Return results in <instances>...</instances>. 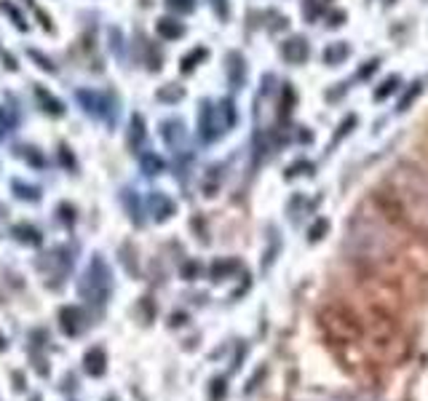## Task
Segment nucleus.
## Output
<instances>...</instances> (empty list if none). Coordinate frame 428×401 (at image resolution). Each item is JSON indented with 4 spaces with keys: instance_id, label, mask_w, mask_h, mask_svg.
I'll return each mask as SVG.
<instances>
[{
    "instance_id": "obj_10",
    "label": "nucleus",
    "mask_w": 428,
    "mask_h": 401,
    "mask_svg": "<svg viewBox=\"0 0 428 401\" xmlns=\"http://www.w3.org/2000/svg\"><path fill=\"white\" fill-rule=\"evenodd\" d=\"M30 56H32V59H38L43 70H49V72H54V70H56V67H54L51 62H49V59H46V56H43L40 51H30Z\"/></svg>"
},
{
    "instance_id": "obj_8",
    "label": "nucleus",
    "mask_w": 428,
    "mask_h": 401,
    "mask_svg": "<svg viewBox=\"0 0 428 401\" xmlns=\"http://www.w3.org/2000/svg\"><path fill=\"white\" fill-rule=\"evenodd\" d=\"M158 32L163 35V38H180L185 30H182V25H177L174 19H160V22H158Z\"/></svg>"
},
{
    "instance_id": "obj_1",
    "label": "nucleus",
    "mask_w": 428,
    "mask_h": 401,
    "mask_svg": "<svg viewBox=\"0 0 428 401\" xmlns=\"http://www.w3.org/2000/svg\"><path fill=\"white\" fill-rule=\"evenodd\" d=\"M372 206L377 209V214L386 219L388 225L399 227V230H407L410 236H417L420 233V225H417V219L413 217V212L407 209V203L401 198L396 190H391V187H377L372 190Z\"/></svg>"
},
{
    "instance_id": "obj_13",
    "label": "nucleus",
    "mask_w": 428,
    "mask_h": 401,
    "mask_svg": "<svg viewBox=\"0 0 428 401\" xmlns=\"http://www.w3.org/2000/svg\"><path fill=\"white\" fill-rule=\"evenodd\" d=\"M212 6H214V8H217V13H220V16H225V8H222V0H212Z\"/></svg>"
},
{
    "instance_id": "obj_2",
    "label": "nucleus",
    "mask_w": 428,
    "mask_h": 401,
    "mask_svg": "<svg viewBox=\"0 0 428 401\" xmlns=\"http://www.w3.org/2000/svg\"><path fill=\"white\" fill-rule=\"evenodd\" d=\"M321 324H324V329L334 337H340V340H351V337H359L361 334V324L359 319L348 310L346 305H329L321 310Z\"/></svg>"
},
{
    "instance_id": "obj_3",
    "label": "nucleus",
    "mask_w": 428,
    "mask_h": 401,
    "mask_svg": "<svg viewBox=\"0 0 428 401\" xmlns=\"http://www.w3.org/2000/svg\"><path fill=\"white\" fill-rule=\"evenodd\" d=\"M160 136L169 142L172 147H182L185 145V129H182V123L180 120H166L163 126H160Z\"/></svg>"
},
{
    "instance_id": "obj_11",
    "label": "nucleus",
    "mask_w": 428,
    "mask_h": 401,
    "mask_svg": "<svg viewBox=\"0 0 428 401\" xmlns=\"http://www.w3.org/2000/svg\"><path fill=\"white\" fill-rule=\"evenodd\" d=\"M169 6L180 11H193V0H169Z\"/></svg>"
},
{
    "instance_id": "obj_6",
    "label": "nucleus",
    "mask_w": 428,
    "mask_h": 401,
    "mask_svg": "<svg viewBox=\"0 0 428 401\" xmlns=\"http://www.w3.org/2000/svg\"><path fill=\"white\" fill-rule=\"evenodd\" d=\"M142 139H145V120L139 118V115H134V118H132V134H129V147H132V150H137Z\"/></svg>"
},
{
    "instance_id": "obj_12",
    "label": "nucleus",
    "mask_w": 428,
    "mask_h": 401,
    "mask_svg": "<svg viewBox=\"0 0 428 401\" xmlns=\"http://www.w3.org/2000/svg\"><path fill=\"white\" fill-rule=\"evenodd\" d=\"M158 96L160 99H177V96H180V89H174V91H160Z\"/></svg>"
},
{
    "instance_id": "obj_7",
    "label": "nucleus",
    "mask_w": 428,
    "mask_h": 401,
    "mask_svg": "<svg viewBox=\"0 0 428 401\" xmlns=\"http://www.w3.org/2000/svg\"><path fill=\"white\" fill-rule=\"evenodd\" d=\"M35 96L43 102V107H46L49 113H56V115H62V113H65L62 102H59V99H54V96H49V91H46V89H40V86H38V89H35Z\"/></svg>"
},
{
    "instance_id": "obj_5",
    "label": "nucleus",
    "mask_w": 428,
    "mask_h": 401,
    "mask_svg": "<svg viewBox=\"0 0 428 401\" xmlns=\"http://www.w3.org/2000/svg\"><path fill=\"white\" fill-rule=\"evenodd\" d=\"M306 53H308V46H306V40L303 38H294L284 46V56H287V59H292V62L306 59Z\"/></svg>"
},
{
    "instance_id": "obj_4",
    "label": "nucleus",
    "mask_w": 428,
    "mask_h": 401,
    "mask_svg": "<svg viewBox=\"0 0 428 401\" xmlns=\"http://www.w3.org/2000/svg\"><path fill=\"white\" fill-rule=\"evenodd\" d=\"M78 99L86 105V110L92 113V115H105L107 107H105V96H99V94H92V91H80Z\"/></svg>"
},
{
    "instance_id": "obj_9",
    "label": "nucleus",
    "mask_w": 428,
    "mask_h": 401,
    "mask_svg": "<svg viewBox=\"0 0 428 401\" xmlns=\"http://www.w3.org/2000/svg\"><path fill=\"white\" fill-rule=\"evenodd\" d=\"M145 166H147V174H158V172H163V163H160L156 155H150L147 153L145 155Z\"/></svg>"
}]
</instances>
